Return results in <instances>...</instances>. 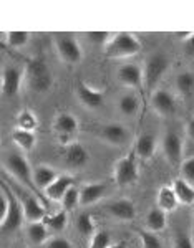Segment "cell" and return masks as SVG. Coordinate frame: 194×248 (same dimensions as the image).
<instances>
[{
	"instance_id": "cell-1",
	"label": "cell",
	"mask_w": 194,
	"mask_h": 248,
	"mask_svg": "<svg viewBox=\"0 0 194 248\" xmlns=\"http://www.w3.org/2000/svg\"><path fill=\"white\" fill-rule=\"evenodd\" d=\"M0 205H2V215H0V225H2V230L3 232H15L17 229H20L22 220L25 218L22 202H20L9 189H7L5 184H3L2 190H0Z\"/></svg>"
},
{
	"instance_id": "cell-2",
	"label": "cell",
	"mask_w": 194,
	"mask_h": 248,
	"mask_svg": "<svg viewBox=\"0 0 194 248\" xmlns=\"http://www.w3.org/2000/svg\"><path fill=\"white\" fill-rule=\"evenodd\" d=\"M27 85L35 93H47L53 86V75L43 60L30 58L25 65Z\"/></svg>"
},
{
	"instance_id": "cell-3",
	"label": "cell",
	"mask_w": 194,
	"mask_h": 248,
	"mask_svg": "<svg viewBox=\"0 0 194 248\" xmlns=\"http://www.w3.org/2000/svg\"><path fill=\"white\" fill-rule=\"evenodd\" d=\"M140 51H141V42L136 35L129 33V31H118V33H113L111 40L105 46V57L120 60V58L135 57Z\"/></svg>"
},
{
	"instance_id": "cell-4",
	"label": "cell",
	"mask_w": 194,
	"mask_h": 248,
	"mask_svg": "<svg viewBox=\"0 0 194 248\" xmlns=\"http://www.w3.org/2000/svg\"><path fill=\"white\" fill-rule=\"evenodd\" d=\"M3 167H5V170L14 175L20 184L27 186L28 189H32V190L37 189V186H35V182H34V169H32L30 164H28V161L23 155H20L17 153L7 154L5 159H3Z\"/></svg>"
},
{
	"instance_id": "cell-5",
	"label": "cell",
	"mask_w": 194,
	"mask_h": 248,
	"mask_svg": "<svg viewBox=\"0 0 194 248\" xmlns=\"http://www.w3.org/2000/svg\"><path fill=\"white\" fill-rule=\"evenodd\" d=\"M55 50L60 60L70 66H75L82 62L83 50L80 42L71 33H56L55 35Z\"/></svg>"
},
{
	"instance_id": "cell-6",
	"label": "cell",
	"mask_w": 194,
	"mask_h": 248,
	"mask_svg": "<svg viewBox=\"0 0 194 248\" xmlns=\"http://www.w3.org/2000/svg\"><path fill=\"white\" fill-rule=\"evenodd\" d=\"M140 172H138V162H136V154L129 153L123 157H120L113 166V179L116 186L120 187H129L138 182Z\"/></svg>"
},
{
	"instance_id": "cell-7",
	"label": "cell",
	"mask_w": 194,
	"mask_h": 248,
	"mask_svg": "<svg viewBox=\"0 0 194 248\" xmlns=\"http://www.w3.org/2000/svg\"><path fill=\"white\" fill-rule=\"evenodd\" d=\"M169 60L164 53H153L149 55L144 62L143 68V77H144V86L148 90H155L158 83L161 81V78L164 77V73L168 71Z\"/></svg>"
},
{
	"instance_id": "cell-8",
	"label": "cell",
	"mask_w": 194,
	"mask_h": 248,
	"mask_svg": "<svg viewBox=\"0 0 194 248\" xmlns=\"http://www.w3.org/2000/svg\"><path fill=\"white\" fill-rule=\"evenodd\" d=\"M62 157L63 164L70 169H82L90 161V154H88L87 147L80 142H68L62 153Z\"/></svg>"
},
{
	"instance_id": "cell-9",
	"label": "cell",
	"mask_w": 194,
	"mask_h": 248,
	"mask_svg": "<svg viewBox=\"0 0 194 248\" xmlns=\"http://www.w3.org/2000/svg\"><path fill=\"white\" fill-rule=\"evenodd\" d=\"M161 147L166 161L171 166H177L183 159V139L175 131H168L161 139Z\"/></svg>"
},
{
	"instance_id": "cell-10",
	"label": "cell",
	"mask_w": 194,
	"mask_h": 248,
	"mask_svg": "<svg viewBox=\"0 0 194 248\" xmlns=\"http://www.w3.org/2000/svg\"><path fill=\"white\" fill-rule=\"evenodd\" d=\"M75 93H76L78 101L82 103L87 109H98V108H102V105H103V99H105L103 91L96 90V88L90 86L85 81L76 83Z\"/></svg>"
},
{
	"instance_id": "cell-11",
	"label": "cell",
	"mask_w": 194,
	"mask_h": 248,
	"mask_svg": "<svg viewBox=\"0 0 194 248\" xmlns=\"http://www.w3.org/2000/svg\"><path fill=\"white\" fill-rule=\"evenodd\" d=\"M151 108L156 114L168 118L173 116L176 111V99L166 90H155L151 94Z\"/></svg>"
},
{
	"instance_id": "cell-12",
	"label": "cell",
	"mask_w": 194,
	"mask_h": 248,
	"mask_svg": "<svg viewBox=\"0 0 194 248\" xmlns=\"http://www.w3.org/2000/svg\"><path fill=\"white\" fill-rule=\"evenodd\" d=\"M22 71L15 66H5L2 71V93L7 98H15L22 88Z\"/></svg>"
},
{
	"instance_id": "cell-13",
	"label": "cell",
	"mask_w": 194,
	"mask_h": 248,
	"mask_svg": "<svg viewBox=\"0 0 194 248\" xmlns=\"http://www.w3.org/2000/svg\"><path fill=\"white\" fill-rule=\"evenodd\" d=\"M118 81L126 88H140L144 85V77H143V68L136 63H126V65L118 68Z\"/></svg>"
},
{
	"instance_id": "cell-14",
	"label": "cell",
	"mask_w": 194,
	"mask_h": 248,
	"mask_svg": "<svg viewBox=\"0 0 194 248\" xmlns=\"http://www.w3.org/2000/svg\"><path fill=\"white\" fill-rule=\"evenodd\" d=\"M78 126L80 124L76 121V118L70 113H58L53 121V129L62 141H68L78 131Z\"/></svg>"
},
{
	"instance_id": "cell-15",
	"label": "cell",
	"mask_w": 194,
	"mask_h": 248,
	"mask_svg": "<svg viewBox=\"0 0 194 248\" xmlns=\"http://www.w3.org/2000/svg\"><path fill=\"white\" fill-rule=\"evenodd\" d=\"M100 138H102L105 142L111 144V146H123V144H126L129 134L123 124L111 123L100 129Z\"/></svg>"
},
{
	"instance_id": "cell-16",
	"label": "cell",
	"mask_w": 194,
	"mask_h": 248,
	"mask_svg": "<svg viewBox=\"0 0 194 248\" xmlns=\"http://www.w3.org/2000/svg\"><path fill=\"white\" fill-rule=\"evenodd\" d=\"M106 194V186L102 182H90L85 184L80 189V205L87 207L100 202Z\"/></svg>"
},
{
	"instance_id": "cell-17",
	"label": "cell",
	"mask_w": 194,
	"mask_h": 248,
	"mask_svg": "<svg viewBox=\"0 0 194 248\" xmlns=\"http://www.w3.org/2000/svg\"><path fill=\"white\" fill-rule=\"evenodd\" d=\"M106 209H108V214H110L113 218L121 220V222H129V220H133L136 217L135 203L129 201V199H118V201L111 202Z\"/></svg>"
},
{
	"instance_id": "cell-18",
	"label": "cell",
	"mask_w": 194,
	"mask_h": 248,
	"mask_svg": "<svg viewBox=\"0 0 194 248\" xmlns=\"http://www.w3.org/2000/svg\"><path fill=\"white\" fill-rule=\"evenodd\" d=\"M22 207L28 222H43L45 220V209L35 195L25 194V197L22 199Z\"/></svg>"
},
{
	"instance_id": "cell-19",
	"label": "cell",
	"mask_w": 194,
	"mask_h": 248,
	"mask_svg": "<svg viewBox=\"0 0 194 248\" xmlns=\"http://www.w3.org/2000/svg\"><path fill=\"white\" fill-rule=\"evenodd\" d=\"M56 177H58L56 170L53 167L47 166V164H38L34 169V182H35V186H37V189L43 192L56 181Z\"/></svg>"
},
{
	"instance_id": "cell-20",
	"label": "cell",
	"mask_w": 194,
	"mask_h": 248,
	"mask_svg": "<svg viewBox=\"0 0 194 248\" xmlns=\"http://www.w3.org/2000/svg\"><path fill=\"white\" fill-rule=\"evenodd\" d=\"M177 205H179V202H177V197L175 194V190H173L171 186H161L159 190H158V195H156V207L158 209H161L163 212H175L177 209Z\"/></svg>"
},
{
	"instance_id": "cell-21",
	"label": "cell",
	"mask_w": 194,
	"mask_h": 248,
	"mask_svg": "<svg viewBox=\"0 0 194 248\" xmlns=\"http://www.w3.org/2000/svg\"><path fill=\"white\" fill-rule=\"evenodd\" d=\"M171 187L177 197V202L183 205H194V186L191 182L184 181L183 177H177L173 181Z\"/></svg>"
},
{
	"instance_id": "cell-22",
	"label": "cell",
	"mask_w": 194,
	"mask_h": 248,
	"mask_svg": "<svg viewBox=\"0 0 194 248\" xmlns=\"http://www.w3.org/2000/svg\"><path fill=\"white\" fill-rule=\"evenodd\" d=\"M70 187H73V179H71L70 175H58L56 181L45 190V195L50 201L62 202L63 195L67 194V190L70 189Z\"/></svg>"
},
{
	"instance_id": "cell-23",
	"label": "cell",
	"mask_w": 194,
	"mask_h": 248,
	"mask_svg": "<svg viewBox=\"0 0 194 248\" xmlns=\"http://www.w3.org/2000/svg\"><path fill=\"white\" fill-rule=\"evenodd\" d=\"M10 138L15 146H17L18 149H22L23 153L34 151L35 144H37V136H35L34 131H25V129H20V127H17L15 131H12Z\"/></svg>"
},
{
	"instance_id": "cell-24",
	"label": "cell",
	"mask_w": 194,
	"mask_h": 248,
	"mask_svg": "<svg viewBox=\"0 0 194 248\" xmlns=\"http://www.w3.org/2000/svg\"><path fill=\"white\" fill-rule=\"evenodd\" d=\"M156 151V138L153 134H141L136 141L135 146V154L136 157L143 159V161H148L155 155Z\"/></svg>"
},
{
	"instance_id": "cell-25",
	"label": "cell",
	"mask_w": 194,
	"mask_h": 248,
	"mask_svg": "<svg viewBox=\"0 0 194 248\" xmlns=\"http://www.w3.org/2000/svg\"><path fill=\"white\" fill-rule=\"evenodd\" d=\"M27 235L32 243L42 245V243H47L50 240V229L47 227L45 222H28Z\"/></svg>"
},
{
	"instance_id": "cell-26",
	"label": "cell",
	"mask_w": 194,
	"mask_h": 248,
	"mask_svg": "<svg viewBox=\"0 0 194 248\" xmlns=\"http://www.w3.org/2000/svg\"><path fill=\"white\" fill-rule=\"evenodd\" d=\"M168 225V217H166V212H163L161 209H151L148 212L146 215V230L153 232V233H159L166 229Z\"/></svg>"
},
{
	"instance_id": "cell-27",
	"label": "cell",
	"mask_w": 194,
	"mask_h": 248,
	"mask_svg": "<svg viewBox=\"0 0 194 248\" xmlns=\"http://www.w3.org/2000/svg\"><path fill=\"white\" fill-rule=\"evenodd\" d=\"M116 108L123 116H136L140 111V99L136 94L133 93H124L121 94L116 101Z\"/></svg>"
},
{
	"instance_id": "cell-28",
	"label": "cell",
	"mask_w": 194,
	"mask_h": 248,
	"mask_svg": "<svg viewBox=\"0 0 194 248\" xmlns=\"http://www.w3.org/2000/svg\"><path fill=\"white\" fill-rule=\"evenodd\" d=\"M175 86L179 94L189 96L194 91V73H191V71H183V73H179L176 77Z\"/></svg>"
},
{
	"instance_id": "cell-29",
	"label": "cell",
	"mask_w": 194,
	"mask_h": 248,
	"mask_svg": "<svg viewBox=\"0 0 194 248\" xmlns=\"http://www.w3.org/2000/svg\"><path fill=\"white\" fill-rule=\"evenodd\" d=\"M17 127L25 131H34L38 127V118L32 109H22L17 114Z\"/></svg>"
},
{
	"instance_id": "cell-30",
	"label": "cell",
	"mask_w": 194,
	"mask_h": 248,
	"mask_svg": "<svg viewBox=\"0 0 194 248\" xmlns=\"http://www.w3.org/2000/svg\"><path fill=\"white\" fill-rule=\"evenodd\" d=\"M76 230L80 232L85 237H91L96 232V225H95V218H93L91 214H82L76 220Z\"/></svg>"
},
{
	"instance_id": "cell-31",
	"label": "cell",
	"mask_w": 194,
	"mask_h": 248,
	"mask_svg": "<svg viewBox=\"0 0 194 248\" xmlns=\"http://www.w3.org/2000/svg\"><path fill=\"white\" fill-rule=\"evenodd\" d=\"M43 222L47 223V227L50 230H53V232H62L65 230V227H67V223H68V215H67V210H60V212H56V214L53 215H50V217H47Z\"/></svg>"
},
{
	"instance_id": "cell-32",
	"label": "cell",
	"mask_w": 194,
	"mask_h": 248,
	"mask_svg": "<svg viewBox=\"0 0 194 248\" xmlns=\"http://www.w3.org/2000/svg\"><path fill=\"white\" fill-rule=\"evenodd\" d=\"M28 37H30V33H28V31L14 30V31H9V33L5 35V40H7V45H9L10 48L18 50V48H23L27 45Z\"/></svg>"
},
{
	"instance_id": "cell-33",
	"label": "cell",
	"mask_w": 194,
	"mask_h": 248,
	"mask_svg": "<svg viewBox=\"0 0 194 248\" xmlns=\"http://www.w3.org/2000/svg\"><path fill=\"white\" fill-rule=\"evenodd\" d=\"M113 245L111 235L105 230H96L90 237L88 248H110Z\"/></svg>"
},
{
	"instance_id": "cell-34",
	"label": "cell",
	"mask_w": 194,
	"mask_h": 248,
	"mask_svg": "<svg viewBox=\"0 0 194 248\" xmlns=\"http://www.w3.org/2000/svg\"><path fill=\"white\" fill-rule=\"evenodd\" d=\"M62 207H63V210H73L76 205L80 203V189H76V187H70V189L67 190V194L63 195V199H62Z\"/></svg>"
},
{
	"instance_id": "cell-35",
	"label": "cell",
	"mask_w": 194,
	"mask_h": 248,
	"mask_svg": "<svg viewBox=\"0 0 194 248\" xmlns=\"http://www.w3.org/2000/svg\"><path fill=\"white\" fill-rule=\"evenodd\" d=\"M138 238L141 242L143 248H163L161 245L159 238L156 237L153 232H148V230H140L138 232Z\"/></svg>"
},
{
	"instance_id": "cell-36",
	"label": "cell",
	"mask_w": 194,
	"mask_h": 248,
	"mask_svg": "<svg viewBox=\"0 0 194 248\" xmlns=\"http://www.w3.org/2000/svg\"><path fill=\"white\" fill-rule=\"evenodd\" d=\"M111 37L113 35L108 31H88L87 33V40L95 46H106Z\"/></svg>"
},
{
	"instance_id": "cell-37",
	"label": "cell",
	"mask_w": 194,
	"mask_h": 248,
	"mask_svg": "<svg viewBox=\"0 0 194 248\" xmlns=\"http://www.w3.org/2000/svg\"><path fill=\"white\" fill-rule=\"evenodd\" d=\"M181 177L188 182H194V157L186 159L184 162H181Z\"/></svg>"
},
{
	"instance_id": "cell-38",
	"label": "cell",
	"mask_w": 194,
	"mask_h": 248,
	"mask_svg": "<svg viewBox=\"0 0 194 248\" xmlns=\"http://www.w3.org/2000/svg\"><path fill=\"white\" fill-rule=\"evenodd\" d=\"M175 248H194L193 238L184 232H179L175 237Z\"/></svg>"
},
{
	"instance_id": "cell-39",
	"label": "cell",
	"mask_w": 194,
	"mask_h": 248,
	"mask_svg": "<svg viewBox=\"0 0 194 248\" xmlns=\"http://www.w3.org/2000/svg\"><path fill=\"white\" fill-rule=\"evenodd\" d=\"M45 248H71V243L68 242L67 238L55 237V238L48 240V242L45 243Z\"/></svg>"
},
{
	"instance_id": "cell-40",
	"label": "cell",
	"mask_w": 194,
	"mask_h": 248,
	"mask_svg": "<svg viewBox=\"0 0 194 248\" xmlns=\"http://www.w3.org/2000/svg\"><path fill=\"white\" fill-rule=\"evenodd\" d=\"M184 51L189 58H194V33H191L184 40Z\"/></svg>"
},
{
	"instance_id": "cell-41",
	"label": "cell",
	"mask_w": 194,
	"mask_h": 248,
	"mask_svg": "<svg viewBox=\"0 0 194 248\" xmlns=\"http://www.w3.org/2000/svg\"><path fill=\"white\" fill-rule=\"evenodd\" d=\"M186 133H188L189 138L194 141V118L189 119V123H188V126H186Z\"/></svg>"
},
{
	"instance_id": "cell-42",
	"label": "cell",
	"mask_w": 194,
	"mask_h": 248,
	"mask_svg": "<svg viewBox=\"0 0 194 248\" xmlns=\"http://www.w3.org/2000/svg\"><path fill=\"white\" fill-rule=\"evenodd\" d=\"M110 248H126V243L124 242H118V243H113Z\"/></svg>"
},
{
	"instance_id": "cell-43",
	"label": "cell",
	"mask_w": 194,
	"mask_h": 248,
	"mask_svg": "<svg viewBox=\"0 0 194 248\" xmlns=\"http://www.w3.org/2000/svg\"><path fill=\"white\" fill-rule=\"evenodd\" d=\"M18 248H25V247H18Z\"/></svg>"
}]
</instances>
